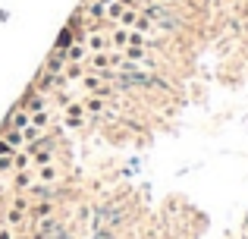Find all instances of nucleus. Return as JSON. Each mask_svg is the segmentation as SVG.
Here are the masks:
<instances>
[{"label": "nucleus", "instance_id": "f257e3e1", "mask_svg": "<svg viewBox=\"0 0 248 239\" xmlns=\"http://www.w3.org/2000/svg\"><path fill=\"white\" fill-rule=\"evenodd\" d=\"M10 123H13V129H25V126L31 123V117H29V113H22V111H13Z\"/></svg>", "mask_w": 248, "mask_h": 239}, {"label": "nucleus", "instance_id": "f03ea898", "mask_svg": "<svg viewBox=\"0 0 248 239\" xmlns=\"http://www.w3.org/2000/svg\"><path fill=\"white\" fill-rule=\"evenodd\" d=\"M22 142H25V135H22V129H13V132H10V135H6V145H10V148H19V145H22Z\"/></svg>", "mask_w": 248, "mask_h": 239}, {"label": "nucleus", "instance_id": "7ed1b4c3", "mask_svg": "<svg viewBox=\"0 0 248 239\" xmlns=\"http://www.w3.org/2000/svg\"><path fill=\"white\" fill-rule=\"evenodd\" d=\"M69 44H73V32L63 29V32H60V38H57V48L63 50V48H69Z\"/></svg>", "mask_w": 248, "mask_h": 239}, {"label": "nucleus", "instance_id": "20e7f679", "mask_svg": "<svg viewBox=\"0 0 248 239\" xmlns=\"http://www.w3.org/2000/svg\"><path fill=\"white\" fill-rule=\"evenodd\" d=\"M47 73H63V60L60 57H50L47 60Z\"/></svg>", "mask_w": 248, "mask_h": 239}, {"label": "nucleus", "instance_id": "39448f33", "mask_svg": "<svg viewBox=\"0 0 248 239\" xmlns=\"http://www.w3.org/2000/svg\"><path fill=\"white\" fill-rule=\"evenodd\" d=\"M66 57H69V60H82V57H85V48H82V44H73Z\"/></svg>", "mask_w": 248, "mask_h": 239}, {"label": "nucleus", "instance_id": "423d86ee", "mask_svg": "<svg viewBox=\"0 0 248 239\" xmlns=\"http://www.w3.org/2000/svg\"><path fill=\"white\" fill-rule=\"evenodd\" d=\"M44 123H47V111H38L35 117H31V126H38V129H41Z\"/></svg>", "mask_w": 248, "mask_h": 239}, {"label": "nucleus", "instance_id": "0eeeda50", "mask_svg": "<svg viewBox=\"0 0 248 239\" xmlns=\"http://www.w3.org/2000/svg\"><path fill=\"white\" fill-rule=\"evenodd\" d=\"M88 48H91V50H101V48H104V38H101V35H88Z\"/></svg>", "mask_w": 248, "mask_h": 239}, {"label": "nucleus", "instance_id": "6e6552de", "mask_svg": "<svg viewBox=\"0 0 248 239\" xmlns=\"http://www.w3.org/2000/svg\"><path fill=\"white\" fill-rule=\"evenodd\" d=\"M13 167H16V160L10 154H0V170H13Z\"/></svg>", "mask_w": 248, "mask_h": 239}, {"label": "nucleus", "instance_id": "1a4fd4ad", "mask_svg": "<svg viewBox=\"0 0 248 239\" xmlns=\"http://www.w3.org/2000/svg\"><path fill=\"white\" fill-rule=\"evenodd\" d=\"M88 16H104V3L101 0H94V3L88 6Z\"/></svg>", "mask_w": 248, "mask_h": 239}, {"label": "nucleus", "instance_id": "9d476101", "mask_svg": "<svg viewBox=\"0 0 248 239\" xmlns=\"http://www.w3.org/2000/svg\"><path fill=\"white\" fill-rule=\"evenodd\" d=\"M120 22H123V25H135V22H139V16L129 10V13H123V16H120Z\"/></svg>", "mask_w": 248, "mask_h": 239}, {"label": "nucleus", "instance_id": "9b49d317", "mask_svg": "<svg viewBox=\"0 0 248 239\" xmlns=\"http://www.w3.org/2000/svg\"><path fill=\"white\" fill-rule=\"evenodd\" d=\"M107 16H113V19H120V16H123V6H120V3H110V10H107Z\"/></svg>", "mask_w": 248, "mask_h": 239}, {"label": "nucleus", "instance_id": "f8f14e48", "mask_svg": "<svg viewBox=\"0 0 248 239\" xmlns=\"http://www.w3.org/2000/svg\"><path fill=\"white\" fill-rule=\"evenodd\" d=\"M129 41L132 44H145V35H141V32H129Z\"/></svg>", "mask_w": 248, "mask_h": 239}, {"label": "nucleus", "instance_id": "ddd939ff", "mask_svg": "<svg viewBox=\"0 0 248 239\" xmlns=\"http://www.w3.org/2000/svg\"><path fill=\"white\" fill-rule=\"evenodd\" d=\"M113 41H116V44H126V41H129V32H116Z\"/></svg>", "mask_w": 248, "mask_h": 239}, {"label": "nucleus", "instance_id": "4468645a", "mask_svg": "<svg viewBox=\"0 0 248 239\" xmlns=\"http://www.w3.org/2000/svg\"><path fill=\"white\" fill-rule=\"evenodd\" d=\"M0 154H6V151H3V142H0Z\"/></svg>", "mask_w": 248, "mask_h": 239}, {"label": "nucleus", "instance_id": "2eb2a0df", "mask_svg": "<svg viewBox=\"0 0 248 239\" xmlns=\"http://www.w3.org/2000/svg\"><path fill=\"white\" fill-rule=\"evenodd\" d=\"M101 3H110V0H101Z\"/></svg>", "mask_w": 248, "mask_h": 239}]
</instances>
